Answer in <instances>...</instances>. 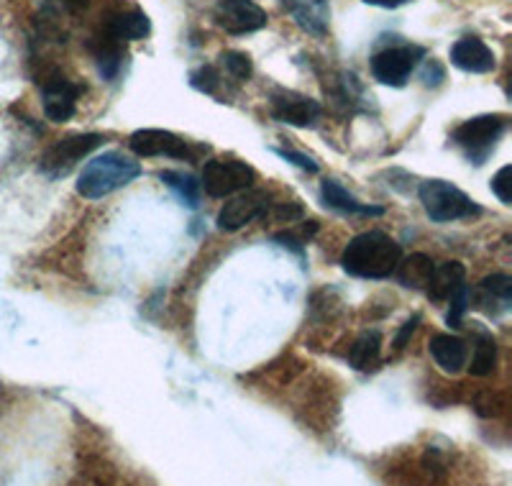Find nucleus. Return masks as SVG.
<instances>
[{
	"label": "nucleus",
	"mask_w": 512,
	"mask_h": 486,
	"mask_svg": "<svg viewBox=\"0 0 512 486\" xmlns=\"http://www.w3.org/2000/svg\"><path fill=\"white\" fill-rule=\"evenodd\" d=\"M402 261V246L382 231H367L351 238L341 254L346 274L361 279H387Z\"/></svg>",
	"instance_id": "f257e3e1"
},
{
	"label": "nucleus",
	"mask_w": 512,
	"mask_h": 486,
	"mask_svg": "<svg viewBox=\"0 0 512 486\" xmlns=\"http://www.w3.org/2000/svg\"><path fill=\"white\" fill-rule=\"evenodd\" d=\"M141 174V164L118 151H105L100 157L90 159L77 180V192L88 200L111 195V192L128 187Z\"/></svg>",
	"instance_id": "f03ea898"
},
{
	"label": "nucleus",
	"mask_w": 512,
	"mask_h": 486,
	"mask_svg": "<svg viewBox=\"0 0 512 486\" xmlns=\"http://www.w3.org/2000/svg\"><path fill=\"white\" fill-rule=\"evenodd\" d=\"M420 203L433 223H451V220L469 218L472 213H479V205L472 197L461 192L459 187L443 180H428L418 190Z\"/></svg>",
	"instance_id": "7ed1b4c3"
},
{
	"label": "nucleus",
	"mask_w": 512,
	"mask_h": 486,
	"mask_svg": "<svg viewBox=\"0 0 512 486\" xmlns=\"http://www.w3.org/2000/svg\"><path fill=\"white\" fill-rule=\"evenodd\" d=\"M507 131V116H477L464 121L461 126L454 128L456 146L466 151V157L472 159L474 164H482L489 157V151L495 149L497 141L502 139V134Z\"/></svg>",
	"instance_id": "20e7f679"
},
{
	"label": "nucleus",
	"mask_w": 512,
	"mask_h": 486,
	"mask_svg": "<svg viewBox=\"0 0 512 486\" xmlns=\"http://www.w3.org/2000/svg\"><path fill=\"white\" fill-rule=\"evenodd\" d=\"M256 172L239 159H210L200 174V190L210 197H231L254 185Z\"/></svg>",
	"instance_id": "39448f33"
},
{
	"label": "nucleus",
	"mask_w": 512,
	"mask_h": 486,
	"mask_svg": "<svg viewBox=\"0 0 512 486\" xmlns=\"http://www.w3.org/2000/svg\"><path fill=\"white\" fill-rule=\"evenodd\" d=\"M105 141L103 134H75L64 136L57 144L49 146L39 159V169L47 177H64L77 162L90 157L95 149H100Z\"/></svg>",
	"instance_id": "423d86ee"
},
{
	"label": "nucleus",
	"mask_w": 512,
	"mask_h": 486,
	"mask_svg": "<svg viewBox=\"0 0 512 486\" xmlns=\"http://www.w3.org/2000/svg\"><path fill=\"white\" fill-rule=\"evenodd\" d=\"M425 57L423 47H413V44H397V47H387L377 52L369 62L372 67V77L382 85L402 87L410 80L413 70L418 67L420 59Z\"/></svg>",
	"instance_id": "0eeeda50"
},
{
	"label": "nucleus",
	"mask_w": 512,
	"mask_h": 486,
	"mask_svg": "<svg viewBox=\"0 0 512 486\" xmlns=\"http://www.w3.org/2000/svg\"><path fill=\"white\" fill-rule=\"evenodd\" d=\"M269 113H272L274 121L287 123V126L297 128H310L320 121L323 116V108H320L318 100L308 98V95H300L295 90H274L272 98H269Z\"/></svg>",
	"instance_id": "6e6552de"
},
{
	"label": "nucleus",
	"mask_w": 512,
	"mask_h": 486,
	"mask_svg": "<svg viewBox=\"0 0 512 486\" xmlns=\"http://www.w3.org/2000/svg\"><path fill=\"white\" fill-rule=\"evenodd\" d=\"M128 146L136 157H169V159H195V149L172 131L164 128H139L131 134Z\"/></svg>",
	"instance_id": "1a4fd4ad"
},
{
	"label": "nucleus",
	"mask_w": 512,
	"mask_h": 486,
	"mask_svg": "<svg viewBox=\"0 0 512 486\" xmlns=\"http://www.w3.org/2000/svg\"><path fill=\"white\" fill-rule=\"evenodd\" d=\"M213 16L216 24L231 36L254 34L267 26V13L254 0H218Z\"/></svg>",
	"instance_id": "9d476101"
},
{
	"label": "nucleus",
	"mask_w": 512,
	"mask_h": 486,
	"mask_svg": "<svg viewBox=\"0 0 512 486\" xmlns=\"http://www.w3.org/2000/svg\"><path fill=\"white\" fill-rule=\"evenodd\" d=\"M80 85L70 82L64 75L49 72L41 80V98H44V116L52 123H64L75 116L77 98H80Z\"/></svg>",
	"instance_id": "9b49d317"
},
{
	"label": "nucleus",
	"mask_w": 512,
	"mask_h": 486,
	"mask_svg": "<svg viewBox=\"0 0 512 486\" xmlns=\"http://www.w3.org/2000/svg\"><path fill=\"white\" fill-rule=\"evenodd\" d=\"M269 195L262 190H246L236 195L231 203H226L218 213V228L221 231H241L244 226L254 223L256 218H262L269 210Z\"/></svg>",
	"instance_id": "f8f14e48"
},
{
	"label": "nucleus",
	"mask_w": 512,
	"mask_h": 486,
	"mask_svg": "<svg viewBox=\"0 0 512 486\" xmlns=\"http://www.w3.org/2000/svg\"><path fill=\"white\" fill-rule=\"evenodd\" d=\"M451 64L469 75H487L497 67L495 52L477 36H464L451 47Z\"/></svg>",
	"instance_id": "ddd939ff"
},
{
	"label": "nucleus",
	"mask_w": 512,
	"mask_h": 486,
	"mask_svg": "<svg viewBox=\"0 0 512 486\" xmlns=\"http://www.w3.org/2000/svg\"><path fill=\"white\" fill-rule=\"evenodd\" d=\"M474 300H477L479 310L492 318L507 313L512 307V279L507 274H492V277L482 279L474 292Z\"/></svg>",
	"instance_id": "4468645a"
},
{
	"label": "nucleus",
	"mask_w": 512,
	"mask_h": 486,
	"mask_svg": "<svg viewBox=\"0 0 512 486\" xmlns=\"http://www.w3.org/2000/svg\"><path fill=\"white\" fill-rule=\"evenodd\" d=\"M285 8L300 29L313 36H326L328 24H331L328 0H285Z\"/></svg>",
	"instance_id": "2eb2a0df"
},
{
	"label": "nucleus",
	"mask_w": 512,
	"mask_h": 486,
	"mask_svg": "<svg viewBox=\"0 0 512 486\" xmlns=\"http://www.w3.org/2000/svg\"><path fill=\"white\" fill-rule=\"evenodd\" d=\"M88 49L93 52V59L98 64V72L103 75V80H116L123 64V41H118L111 31L100 26L98 34L90 39Z\"/></svg>",
	"instance_id": "dca6fc26"
},
{
	"label": "nucleus",
	"mask_w": 512,
	"mask_h": 486,
	"mask_svg": "<svg viewBox=\"0 0 512 486\" xmlns=\"http://www.w3.org/2000/svg\"><path fill=\"white\" fill-rule=\"evenodd\" d=\"M428 348H431V356L436 359V364L446 374H459L466 366V361H469L466 341H461L459 336H451V333H438V336H433Z\"/></svg>",
	"instance_id": "f3484780"
},
{
	"label": "nucleus",
	"mask_w": 512,
	"mask_h": 486,
	"mask_svg": "<svg viewBox=\"0 0 512 486\" xmlns=\"http://www.w3.org/2000/svg\"><path fill=\"white\" fill-rule=\"evenodd\" d=\"M464 279L466 269L461 261H443V264H436V269H433V277L428 287H425V295L431 297L433 302H448V297L464 287Z\"/></svg>",
	"instance_id": "a211bd4d"
},
{
	"label": "nucleus",
	"mask_w": 512,
	"mask_h": 486,
	"mask_svg": "<svg viewBox=\"0 0 512 486\" xmlns=\"http://www.w3.org/2000/svg\"><path fill=\"white\" fill-rule=\"evenodd\" d=\"M105 29L111 31L118 41H139L149 36L152 31V21L141 8H131V11H118L113 16L105 18Z\"/></svg>",
	"instance_id": "6ab92c4d"
},
{
	"label": "nucleus",
	"mask_w": 512,
	"mask_h": 486,
	"mask_svg": "<svg viewBox=\"0 0 512 486\" xmlns=\"http://www.w3.org/2000/svg\"><path fill=\"white\" fill-rule=\"evenodd\" d=\"M320 195H323V203L328 208L338 210V213H346V215H384L382 205H369V203H361L346 190L341 182L336 180H326L323 187H320Z\"/></svg>",
	"instance_id": "aec40b11"
},
{
	"label": "nucleus",
	"mask_w": 512,
	"mask_h": 486,
	"mask_svg": "<svg viewBox=\"0 0 512 486\" xmlns=\"http://www.w3.org/2000/svg\"><path fill=\"white\" fill-rule=\"evenodd\" d=\"M349 364L356 371H374L382 364V333L364 330L349 351Z\"/></svg>",
	"instance_id": "412c9836"
},
{
	"label": "nucleus",
	"mask_w": 512,
	"mask_h": 486,
	"mask_svg": "<svg viewBox=\"0 0 512 486\" xmlns=\"http://www.w3.org/2000/svg\"><path fill=\"white\" fill-rule=\"evenodd\" d=\"M433 269H436V261L431 256L425 254H410L408 259L402 256V261L397 264L395 274L400 279L402 287H408V290H423L428 287L433 277Z\"/></svg>",
	"instance_id": "4be33fe9"
},
{
	"label": "nucleus",
	"mask_w": 512,
	"mask_h": 486,
	"mask_svg": "<svg viewBox=\"0 0 512 486\" xmlns=\"http://www.w3.org/2000/svg\"><path fill=\"white\" fill-rule=\"evenodd\" d=\"M466 364H469L466 369H469L472 377H487V374H492V369H495L497 364L495 338L489 336V333H484V330H479L477 338H474L472 361H466Z\"/></svg>",
	"instance_id": "5701e85b"
},
{
	"label": "nucleus",
	"mask_w": 512,
	"mask_h": 486,
	"mask_svg": "<svg viewBox=\"0 0 512 486\" xmlns=\"http://www.w3.org/2000/svg\"><path fill=\"white\" fill-rule=\"evenodd\" d=\"M159 180H162L169 190L180 197L182 205H187V208H198L200 182H195V177H192V174L172 172V169H167V172H159Z\"/></svg>",
	"instance_id": "b1692460"
},
{
	"label": "nucleus",
	"mask_w": 512,
	"mask_h": 486,
	"mask_svg": "<svg viewBox=\"0 0 512 486\" xmlns=\"http://www.w3.org/2000/svg\"><path fill=\"white\" fill-rule=\"evenodd\" d=\"M221 67L226 70L228 77H233L236 82H246L254 72V64H251V57L244 52H223L221 54Z\"/></svg>",
	"instance_id": "393cba45"
},
{
	"label": "nucleus",
	"mask_w": 512,
	"mask_h": 486,
	"mask_svg": "<svg viewBox=\"0 0 512 486\" xmlns=\"http://www.w3.org/2000/svg\"><path fill=\"white\" fill-rule=\"evenodd\" d=\"M190 85L205 95H216V90L221 87V72L213 64H205V67L190 72Z\"/></svg>",
	"instance_id": "a878e982"
},
{
	"label": "nucleus",
	"mask_w": 512,
	"mask_h": 486,
	"mask_svg": "<svg viewBox=\"0 0 512 486\" xmlns=\"http://www.w3.org/2000/svg\"><path fill=\"white\" fill-rule=\"evenodd\" d=\"M469 287H461V290H456L454 295L448 297V315H446V323L451 325V328H461V323H464V315L466 310H469Z\"/></svg>",
	"instance_id": "bb28decb"
},
{
	"label": "nucleus",
	"mask_w": 512,
	"mask_h": 486,
	"mask_svg": "<svg viewBox=\"0 0 512 486\" xmlns=\"http://www.w3.org/2000/svg\"><path fill=\"white\" fill-rule=\"evenodd\" d=\"M510 177H512V167H510V164H505V167H502L500 172H497L495 177H492V192H495V195L500 197L502 205H510L512 203V192H510L512 182H510Z\"/></svg>",
	"instance_id": "cd10ccee"
},
{
	"label": "nucleus",
	"mask_w": 512,
	"mask_h": 486,
	"mask_svg": "<svg viewBox=\"0 0 512 486\" xmlns=\"http://www.w3.org/2000/svg\"><path fill=\"white\" fill-rule=\"evenodd\" d=\"M269 208H272L274 223H295V220H303L305 215L303 205L297 203H274Z\"/></svg>",
	"instance_id": "c85d7f7f"
},
{
	"label": "nucleus",
	"mask_w": 512,
	"mask_h": 486,
	"mask_svg": "<svg viewBox=\"0 0 512 486\" xmlns=\"http://www.w3.org/2000/svg\"><path fill=\"white\" fill-rule=\"evenodd\" d=\"M274 154L285 159V162H292L295 167L305 169V172H318V162L313 157H308V154H300V151L292 149H274Z\"/></svg>",
	"instance_id": "c756f323"
},
{
	"label": "nucleus",
	"mask_w": 512,
	"mask_h": 486,
	"mask_svg": "<svg viewBox=\"0 0 512 486\" xmlns=\"http://www.w3.org/2000/svg\"><path fill=\"white\" fill-rule=\"evenodd\" d=\"M420 80H423L425 87H438L446 80V70H443L436 59H428V62L423 64V70H420Z\"/></svg>",
	"instance_id": "7c9ffc66"
},
{
	"label": "nucleus",
	"mask_w": 512,
	"mask_h": 486,
	"mask_svg": "<svg viewBox=\"0 0 512 486\" xmlns=\"http://www.w3.org/2000/svg\"><path fill=\"white\" fill-rule=\"evenodd\" d=\"M418 323H420V315H413V318L405 320V323H402L400 333H397L395 343H392V346H395V351H402V348L408 346L410 336H413V333H415V328H418Z\"/></svg>",
	"instance_id": "2f4dec72"
},
{
	"label": "nucleus",
	"mask_w": 512,
	"mask_h": 486,
	"mask_svg": "<svg viewBox=\"0 0 512 486\" xmlns=\"http://www.w3.org/2000/svg\"><path fill=\"white\" fill-rule=\"evenodd\" d=\"M367 6H377V8H400L405 3H413V0H364Z\"/></svg>",
	"instance_id": "473e14b6"
}]
</instances>
